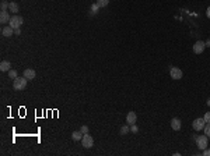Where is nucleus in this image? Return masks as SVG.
<instances>
[{
	"instance_id": "obj_28",
	"label": "nucleus",
	"mask_w": 210,
	"mask_h": 156,
	"mask_svg": "<svg viewBox=\"0 0 210 156\" xmlns=\"http://www.w3.org/2000/svg\"><path fill=\"white\" fill-rule=\"evenodd\" d=\"M205 43H206V46H207V47H210V39L207 42H205Z\"/></svg>"
},
{
	"instance_id": "obj_19",
	"label": "nucleus",
	"mask_w": 210,
	"mask_h": 156,
	"mask_svg": "<svg viewBox=\"0 0 210 156\" xmlns=\"http://www.w3.org/2000/svg\"><path fill=\"white\" fill-rule=\"evenodd\" d=\"M203 131H205V134L207 135V137H210V123H206L205 128H203Z\"/></svg>"
},
{
	"instance_id": "obj_4",
	"label": "nucleus",
	"mask_w": 210,
	"mask_h": 156,
	"mask_svg": "<svg viewBox=\"0 0 210 156\" xmlns=\"http://www.w3.org/2000/svg\"><path fill=\"white\" fill-rule=\"evenodd\" d=\"M81 145L84 148H87V149H90V148L94 145V139H92V137L90 135V134H84L81 138Z\"/></svg>"
},
{
	"instance_id": "obj_13",
	"label": "nucleus",
	"mask_w": 210,
	"mask_h": 156,
	"mask_svg": "<svg viewBox=\"0 0 210 156\" xmlns=\"http://www.w3.org/2000/svg\"><path fill=\"white\" fill-rule=\"evenodd\" d=\"M9 10L11 11V13H14V14H17L20 11V7H18V4L16 3V1H11L9 4Z\"/></svg>"
},
{
	"instance_id": "obj_9",
	"label": "nucleus",
	"mask_w": 210,
	"mask_h": 156,
	"mask_svg": "<svg viewBox=\"0 0 210 156\" xmlns=\"http://www.w3.org/2000/svg\"><path fill=\"white\" fill-rule=\"evenodd\" d=\"M1 35L6 36V38H10L11 35H14V29L10 27V25H9V27H4L3 29H1Z\"/></svg>"
},
{
	"instance_id": "obj_7",
	"label": "nucleus",
	"mask_w": 210,
	"mask_h": 156,
	"mask_svg": "<svg viewBox=\"0 0 210 156\" xmlns=\"http://www.w3.org/2000/svg\"><path fill=\"white\" fill-rule=\"evenodd\" d=\"M205 47H206L205 42L197 41L196 43L193 45V53H195V55H202V53H203V50H205Z\"/></svg>"
},
{
	"instance_id": "obj_14",
	"label": "nucleus",
	"mask_w": 210,
	"mask_h": 156,
	"mask_svg": "<svg viewBox=\"0 0 210 156\" xmlns=\"http://www.w3.org/2000/svg\"><path fill=\"white\" fill-rule=\"evenodd\" d=\"M10 67H11L10 61H1V63H0V70H1L3 73H6V71H10Z\"/></svg>"
},
{
	"instance_id": "obj_10",
	"label": "nucleus",
	"mask_w": 210,
	"mask_h": 156,
	"mask_svg": "<svg viewBox=\"0 0 210 156\" xmlns=\"http://www.w3.org/2000/svg\"><path fill=\"white\" fill-rule=\"evenodd\" d=\"M171 127H172L174 131H179V130H181V120L177 119V117L172 119L171 120Z\"/></svg>"
},
{
	"instance_id": "obj_29",
	"label": "nucleus",
	"mask_w": 210,
	"mask_h": 156,
	"mask_svg": "<svg viewBox=\"0 0 210 156\" xmlns=\"http://www.w3.org/2000/svg\"><path fill=\"white\" fill-rule=\"evenodd\" d=\"M206 103H207V106H210V98L207 99V102H206Z\"/></svg>"
},
{
	"instance_id": "obj_15",
	"label": "nucleus",
	"mask_w": 210,
	"mask_h": 156,
	"mask_svg": "<svg viewBox=\"0 0 210 156\" xmlns=\"http://www.w3.org/2000/svg\"><path fill=\"white\" fill-rule=\"evenodd\" d=\"M84 134L81 133V131H74L73 134H72V138H73V141H81V138Z\"/></svg>"
},
{
	"instance_id": "obj_17",
	"label": "nucleus",
	"mask_w": 210,
	"mask_h": 156,
	"mask_svg": "<svg viewBox=\"0 0 210 156\" xmlns=\"http://www.w3.org/2000/svg\"><path fill=\"white\" fill-rule=\"evenodd\" d=\"M9 4L10 3H7V1H1V4H0L1 11H7V10H9Z\"/></svg>"
},
{
	"instance_id": "obj_1",
	"label": "nucleus",
	"mask_w": 210,
	"mask_h": 156,
	"mask_svg": "<svg viewBox=\"0 0 210 156\" xmlns=\"http://www.w3.org/2000/svg\"><path fill=\"white\" fill-rule=\"evenodd\" d=\"M27 82H28V79L25 77H17L13 81V88L16 91H23L27 87Z\"/></svg>"
},
{
	"instance_id": "obj_12",
	"label": "nucleus",
	"mask_w": 210,
	"mask_h": 156,
	"mask_svg": "<svg viewBox=\"0 0 210 156\" xmlns=\"http://www.w3.org/2000/svg\"><path fill=\"white\" fill-rule=\"evenodd\" d=\"M10 18H11V17L9 15V13H7V11H1V13H0V23H1V24L9 23Z\"/></svg>"
},
{
	"instance_id": "obj_5",
	"label": "nucleus",
	"mask_w": 210,
	"mask_h": 156,
	"mask_svg": "<svg viewBox=\"0 0 210 156\" xmlns=\"http://www.w3.org/2000/svg\"><path fill=\"white\" fill-rule=\"evenodd\" d=\"M205 125H206V121L205 119H195L193 120V123H192V127H193V130L195 131H202V130L205 128Z\"/></svg>"
},
{
	"instance_id": "obj_18",
	"label": "nucleus",
	"mask_w": 210,
	"mask_h": 156,
	"mask_svg": "<svg viewBox=\"0 0 210 156\" xmlns=\"http://www.w3.org/2000/svg\"><path fill=\"white\" fill-rule=\"evenodd\" d=\"M129 124L128 125H122V127H121V134H122V135H125V134H128L129 133Z\"/></svg>"
},
{
	"instance_id": "obj_2",
	"label": "nucleus",
	"mask_w": 210,
	"mask_h": 156,
	"mask_svg": "<svg viewBox=\"0 0 210 156\" xmlns=\"http://www.w3.org/2000/svg\"><path fill=\"white\" fill-rule=\"evenodd\" d=\"M23 17H21V15H17V14H16V15H13V17H11V18H10V21H9V25L11 28H13V29H17V28H20L21 27V25H23Z\"/></svg>"
},
{
	"instance_id": "obj_27",
	"label": "nucleus",
	"mask_w": 210,
	"mask_h": 156,
	"mask_svg": "<svg viewBox=\"0 0 210 156\" xmlns=\"http://www.w3.org/2000/svg\"><path fill=\"white\" fill-rule=\"evenodd\" d=\"M206 15H207V17L210 18V6L207 7V10H206Z\"/></svg>"
},
{
	"instance_id": "obj_21",
	"label": "nucleus",
	"mask_w": 210,
	"mask_h": 156,
	"mask_svg": "<svg viewBox=\"0 0 210 156\" xmlns=\"http://www.w3.org/2000/svg\"><path fill=\"white\" fill-rule=\"evenodd\" d=\"M80 131H81L83 134H88V127H87V125H83L81 128H80Z\"/></svg>"
},
{
	"instance_id": "obj_3",
	"label": "nucleus",
	"mask_w": 210,
	"mask_h": 156,
	"mask_svg": "<svg viewBox=\"0 0 210 156\" xmlns=\"http://www.w3.org/2000/svg\"><path fill=\"white\" fill-rule=\"evenodd\" d=\"M207 135H199V137H196V147L199 148V149H206L207 148V145H209V141H207Z\"/></svg>"
},
{
	"instance_id": "obj_24",
	"label": "nucleus",
	"mask_w": 210,
	"mask_h": 156,
	"mask_svg": "<svg viewBox=\"0 0 210 156\" xmlns=\"http://www.w3.org/2000/svg\"><path fill=\"white\" fill-rule=\"evenodd\" d=\"M203 156H210V149H209V148L203 149Z\"/></svg>"
},
{
	"instance_id": "obj_11",
	"label": "nucleus",
	"mask_w": 210,
	"mask_h": 156,
	"mask_svg": "<svg viewBox=\"0 0 210 156\" xmlns=\"http://www.w3.org/2000/svg\"><path fill=\"white\" fill-rule=\"evenodd\" d=\"M35 75H37V74H35V71H34L32 69L24 70V77L27 78V79H34V78H35Z\"/></svg>"
},
{
	"instance_id": "obj_6",
	"label": "nucleus",
	"mask_w": 210,
	"mask_h": 156,
	"mask_svg": "<svg viewBox=\"0 0 210 156\" xmlns=\"http://www.w3.org/2000/svg\"><path fill=\"white\" fill-rule=\"evenodd\" d=\"M169 75H171V78L172 79H181L183 75L182 70L178 69V67H171V70H169Z\"/></svg>"
},
{
	"instance_id": "obj_26",
	"label": "nucleus",
	"mask_w": 210,
	"mask_h": 156,
	"mask_svg": "<svg viewBox=\"0 0 210 156\" xmlns=\"http://www.w3.org/2000/svg\"><path fill=\"white\" fill-rule=\"evenodd\" d=\"M21 34V31H20V28H17V29H14V35H20Z\"/></svg>"
},
{
	"instance_id": "obj_8",
	"label": "nucleus",
	"mask_w": 210,
	"mask_h": 156,
	"mask_svg": "<svg viewBox=\"0 0 210 156\" xmlns=\"http://www.w3.org/2000/svg\"><path fill=\"white\" fill-rule=\"evenodd\" d=\"M136 120H137V116L135 112H129L128 116H126V123L129 124V125H132V124L136 123Z\"/></svg>"
},
{
	"instance_id": "obj_23",
	"label": "nucleus",
	"mask_w": 210,
	"mask_h": 156,
	"mask_svg": "<svg viewBox=\"0 0 210 156\" xmlns=\"http://www.w3.org/2000/svg\"><path fill=\"white\" fill-rule=\"evenodd\" d=\"M98 9H100V7H98V4H97V3H95V4H92L91 6V13H95Z\"/></svg>"
},
{
	"instance_id": "obj_22",
	"label": "nucleus",
	"mask_w": 210,
	"mask_h": 156,
	"mask_svg": "<svg viewBox=\"0 0 210 156\" xmlns=\"http://www.w3.org/2000/svg\"><path fill=\"white\" fill-rule=\"evenodd\" d=\"M203 119H205V121H206V123H210V112H207V113H206Z\"/></svg>"
},
{
	"instance_id": "obj_25",
	"label": "nucleus",
	"mask_w": 210,
	"mask_h": 156,
	"mask_svg": "<svg viewBox=\"0 0 210 156\" xmlns=\"http://www.w3.org/2000/svg\"><path fill=\"white\" fill-rule=\"evenodd\" d=\"M130 130H132L133 133H137V131H139V128H137L136 125H135V124H132V125H130Z\"/></svg>"
},
{
	"instance_id": "obj_20",
	"label": "nucleus",
	"mask_w": 210,
	"mask_h": 156,
	"mask_svg": "<svg viewBox=\"0 0 210 156\" xmlns=\"http://www.w3.org/2000/svg\"><path fill=\"white\" fill-rule=\"evenodd\" d=\"M9 77L13 78V79H16V78H17V71H16V70H10V71H9Z\"/></svg>"
},
{
	"instance_id": "obj_16",
	"label": "nucleus",
	"mask_w": 210,
	"mask_h": 156,
	"mask_svg": "<svg viewBox=\"0 0 210 156\" xmlns=\"http://www.w3.org/2000/svg\"><path fill=\"white\" fill-rule=\"evenodd\" d=\"M97 4L98 7H106L109 4V0H97Z\"/></svg>"
}]
</instances>
